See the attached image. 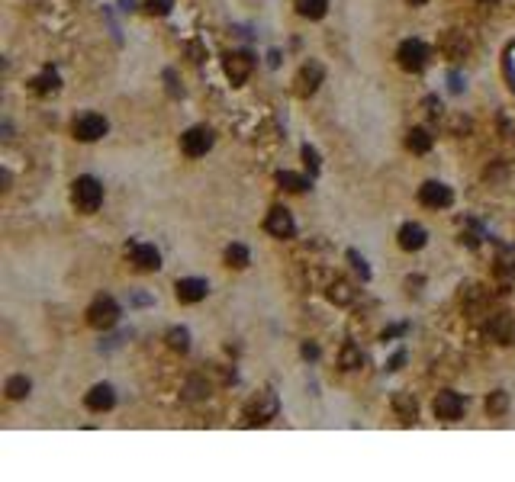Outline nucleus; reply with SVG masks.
I'll list each match as a JSON object with an SVG mask.
<instances>
[{
	"mask_svg": "<svg viewBox=\"0 0 515 482\" xmlns=\"http://www.w3.org/2000/svg\"><path fill=\"white\" fill-rule=\"evenodd\" d=\"M425 113H429V116H438V113H441V103L435 100V97H429V100H425Z\"/></svg>",
	"mask_w": 515,
	"mask_h": 482,
	"instance_id": "obj_32",
	"label": "nucleus"
},
{
	"mask_svg": "<svg viewBox=\"0 0 515 482\" xmlns=\"http://www.w3.org/2000/svg\"><path fill=\"white\" fill-rule=\"evenodd\" d=\"M106 129H110V122L103 119V116H97V113H84V116L75 119V139L77 142H97L106 135Z\"/></svg>",
	"mask_w": 515,
	"mask_h": 482,
	"instance_id": "obj_6",
	"label": "nucleus"
},
{
	"mask_svg": "<svg viewBox=\"0 0 515 482\" xmlns=\"http://www.w3.org/2000/svg\"><path fill=\"white\" fill-rule=\"evenodd\" d=\"M264 229L274 235V238H293L297 235V222H293V215L283 209V206H274L268 219H264Z\"/></svg>",
	"mask_w": 515,
	"mask_h": 482,
	"instance_id": "obj_9",
	"label": "nucleus"
},
{
	"mask_svg": "<svg viewBox=\"0 0 515 482\" xmlns=\"http://www.w3.org/2000/svg\"><path fill=\"white\" fill-rule=\"evenodd\" d=\"M496 334L506 344H515V325H512V318H499V322H496Z\"/></svg>",
	"mask_w": 515,
	"mask_h": 482,
	"instance_id": "obj_28",
	"label": "nucleus"
},
{
	"mask_svg": "<svg viewBox=\"0 0 515 482\" xmlns=\"http://www.w3.org/2000/svg\"><path fill=\"white\" fill-rule=\"evenodd\" d=\"M113 402H116V396H113V389L103 383V386H94V389L84 396V405L91 408V412H110Z\"/></svg>",
	"mask_w": 515,
	"mask_h": 482,
	"instance_id": "obj_16",
	"label": "nucleus"
},
{
	"mask_svg": "<svg viewBox=\"0 0 515 482\" xmlns=\"http://www.w3.org/2000/svg\"><path fill=\"white\" fill-rule=\"evenodd\" d=\"M348 258H351V264H355V270L357 273H361V277H371V270H367V264H364V258H361V254H357V251H348Z\"/></svg>",
	"mask_w": 515,
	"mask_h": 482,
	"instance_id": "obj_31",
	"label": "nucleus"
},
{
	"mask_svg": "<svg viewBox=\"0 0 515 482\" xmlns=\"http://www.w3.org/2000/svg\"><path fill=\"white\" fill-rule=\"evenodd\" d=\"M225 264H229V267H248V248H245V244H229V248H225Z\"/></svg>",
	"mask_w": 515,
	"mask_h": 482,
	"instance_id": "obj_25",
	"label": "nucleus"
},
{
	"mask_svg": "<svg viewBox=\"0 0 515 482\" xmlns=\"http://www.w3.org/2000/svg\"><path fill=\"white\" fill-rule=\"evenodd\" d=\"M328 299L338 302V306H348V302H355V289H351V283H345V280H335V283L328 287Z\"/></svg>",
	"mask_w": 515,
	"mask_h": 482,
	"instance_id": "obj_21",
	"label": "nucleus"
},
{
	"mask_svg": "<svg viewBox=\"0 0 515 482\" xmlns=\"http://www.w3.org/2000/svg\"><path fill=\"white\" fill-rule=\"evenodd\" d=\"M322 75H326V71H322V65H319V61H306V65L300 68V75L293 77V93H297V97H303V100H306V97H312V93L319 90V84H322Z\"/></svg>",
	"mask_w": 515,
	"mask_h": 482,
	"instance_id": "obj_5",
	"label": "nucleus"
},
{
	"mask_svg": "<svg viewBox=\"0 0 515 482\" xmlns=\"http://www.w3.org/2000/svg\"><path fill=\"white\" fill-rule=\"evenodd\" d=\"M396 61L403 71H422L429 65V46L419 42V39H406L403 46L396 48Z\"/></svg>",
	"mask_w": 515,
	"mask_h": 482,
	"instance_id": "obj_4",
	"label": "nucleus"
},
{
	"mask_svg": "<svg viewBox=\"0 0 515 482\" xmlns=\"http://www.w3.org/2000/svg\"><path fill=\"white\" fill-rule=\"evenodd\" d=\"M328 10V0H297V13L306 19H322Z\"/></svg>",
	"mask_w": 515,
	"mask_h": 482,
	"instance_id": "obj_19",
	"label": "nucleus"
},
{
	"mask_svg": "<svg viewBox=\"0 0 515 482\" xmlns=\"http://www.w3.org/2000/svg\"><path fill=\"white\" fill-rule=\"evenodd\" d=\"M361 363H364V354L357 351V344H345L341 347V367L345 370H357Z\"/></svg>",
	"mask_w": 515,
	"mask_h": 482,
	"instance_id": "obj_26",
	"label": "nucleus"
},
{
	"mask_svg": "<svg viewBox=\"0 0 515 482\" xmlns=\"http://www.w3.org/2000/svg\"><path fill=\"white\" fill-rule=\"evenodd\" d=\"M303 357H319V347L316 344H303Z\"/></svg>",
	"mask_w": 515,
	"mask_h": 482,
	"instance_id": "obj_33",
	"label": "nucleus"
},
{
	"mask_svg": "<svg viewBox=\"0 0 515 482\" xmlns=\"http://www.w3.org/2000/svg\"><path fill=\"white\" fill-rule=\"evenodd\" d=\"M71 200H75V206L81 209V213H97L100 203H103L100 180H94V177H77L75 190H71Z\"/></svg>",
	"mask_w": 515,
	"mask_h": 482,
	"instance_id": "obj_1",
	"label": "nucleus"
},
{
	"mask_svg": "<svg viewBox=\"0 0 515 482\" xmlns=\"http://www.w3.org/2000/svg\"><path fill=\"white\" fill-rule=\"evenodd\" d=\"M129 258L139 270H158L161 267V254L155 244H142V241H132L129 244Z\"/></svg>",
	"mask_w": 515,
	"mask_h": 482,
	"instance_id": "obj_12",
	"label": "nucleus"
},
{
	"mask_svg": "<svg viewBox=\"0 0 515 482\" xmlns=\"http://www.w3.org/2000/svg\"><path fill=\"white\" fill-rule=\"evenodd\" d=\"M252 68H254V58L248 55V52H232V55L225 58V75H229V81H232V84L248 81Z\"/></svg>",
	"mask_w": 515,
	"mask_h": 482,
	"instance_id": "obj_11",
	"label": "nucleus"
},
{
	"mask_svg": "<svg viewBox=\"0 0 515 482\" xmlns=\"http://www.w3.org/2000/svg\"><path fill=\"white\" fill-rule=\"evenodd\" d=\"M431 132L429 129H409V135H406V145H409V151H415V155H425V151H431Z\"/></svg>",
	"mask_w": 515,
	"mask_h": 482,
	"instance_id": "obj_18",
	"label": "nucleus"
},
{
	"mask_svg": "<svg viewBox=\"0 0 515 482\" xmlns=\"http://www.w3.org/2000/svg\"><path fill=\"white\" fill-rule=\"evenodd\" d=\"M419 200L422 206H429V209H448L454 203V193H451V186L438 184V180H429V184L419 186Z\"/></svg>",
	"mask_w": 515,
	"mask_h": 482,
	"instance_id": "obj_7",
	"label": "nucleus"
},
{
	"mask_svg": "<svg viewBox=\"0 0 515 482\" xmlns=\"http://www.w3.org/2000/svg\"><path fill=\"white\" fill-rule=\"evenodd\" d=\"M58 87H62V81H58L55 71H42V75L32 81V90H36L39 97H48V93H55Z\"/></svg>",
	"mask_w": 515,
	"mask_h": 482,
	"instance_id": "obj_20",
	"label": "nucleus"
},
{
	"mask_svg": "<svg viewBox=\"0 0 515 482\" xmlns=\"http://www.w3.org/2000/svg\"><path fill=\"white\" fill-rule=\"evenodd\" d=\"M425 241H429V232L419 222H406L400 229V248L403 251H419V248H425Z\"/></svg>",
	"mask_w": 515,
	"mask_h": 482,
	"instance_id": "obj_15",
	"label": "nucleus"
},
{
	"mask_svg": "<svg viewBox=\"0 0 515 482\" xmlns=\"http://www.w3.org/2000/svg\"><path fill=\"white\" fill-rule=\"evenodd\" d=\"M460 87H464V84H460V75H451V90L460 93Z\"/></svg>",
	"mask_w": 515,
	"mask_h": 482,
	"instance_id": "obj_34",
	"label": "nucleus"
},
{
	"mask_svg": "<svg viewBox=\"0 0 515 482\" xmlns=\"http://www.w3.org/2000/svg\"><path fill=\"white\" fill-rule=\"evenodd\" d=\"M393 412L400 415V421H406V425H412V421L419 418V405H415V399L406 396V392H396L393 396Z\"/></svg>",
	"mask_w": 515,
	"mask_h": 482,
	"instance_id": "obj_17",
	"label": "nucleus"
},
{
	"mask_svg": "<svg viewBox=\"0 0 515 482\" xmlns=\"http://www.w3.org/2000/svg\"><path fill=\"white\" fill-rule=\"evenodd\" d=\"M168 344L174 347V351L184 354L190 347V331H187V328H171V331H168Z\"/></svg>",
	"mask_w": 515,
	"mask_h": 482,
	"instance_id": "obj_27",
	"label": "nucleus"
},
{
	"mask_svg": "<svg viewBox=\"0 0 515 482\" xmlns=\"http://www.w3.org/2000/svg\"><path fill=\"white\" fill-rule=\"evenodd\" d=\"M487 412H489V418H503V415H506V412H509V392H503V389L489 392Z\"/></svg>",
	"mask_w": 515,
	"mask_h": 482,
	"instance_id": "obj_22",
	"label": "nucleus"
},
{
	"mask_svg": "<svg viewBox=\"0 0 515 482\" xmlns=\"http://www.w3.org/2000/svg\"><path fill=\"white\" fill-rule=\"evenodd\" d=\"M412 7H422V3H429V0H409Z\"/></svg>",
	"mask_w": 515,
	"mask_h": 482,
	"instance_id": "obj_35",
	"label": "nucleus"
},
{
	"mask_svg": "<svg viewBox=\"0 0 515 482\" xmlns=\"http://www.w3.org/2000/svg\"><path fill=\"white\" fill-rule=\"evenodd\" d=\"M174 293H178L180 302H200V299H206V293H209V287H206V280H197V277H190V280H178V287H174Z\"/></svg>",
	"mask_w": 515,
	"mask_h": 482,
	"instance_id": "obj_14",
	"label": "nucleus"
},
{
	"mask_svg": "<svg viewBox=\"0 0 515 482\" xmlns=\"http://www.w3.org/2000/svg\"><path fill=\"white\" fill-rule=\"evenodd\" d=\"M29 389H32V383L26 376H10L7 380V399H26Z\"/></svg>",
	"mask_w": 515,
	"mask_h": 482,
	"instance_id": "obj_24",
	"label": "nucleus"
},
{
	"mask_svg": "<svg viewBox=\"0 0 515 482\" xmlns=\"http://www.w3.org/2000/svg\"><path fill=\"white\" fill-rule=\"evenodd\" d=\"M180 148H184V155L187 158H200V155H206V151L213 148V132L209 129H187L184 135H180Z\"/></svg>",
	"mask_w": 515,
	"mask_h": 482,
	"instance_id": "obj_8",
	"label": "nucleus"
},
{
	"mask_svg": "<svg viewBox=\"0 0 515 482\" xmlns=\"http://www.w3.org/2000/svg\"><path fill=\"white\" fill-rule=\"evenodd\" d=\"M277 415V396L271 389L258 392L248 405H245V425H264V421H271Z\"/></svg>",
	"mask_w": 515,
	"mask_h": 482,
	"instance_id": "obj_3",
	"label": "nucleus"
},
{
	"mask_svg": "<svg viewBox=\"0 0 515 482\" xmlns=\"http://www.w3.org/2000/svg\"><path fill=\"white\" fill-rule=\"evenodd\" d=\"M438 48H441V55H444V58L458 61V58L467 55L470 42H467V36H464V32H458V29H448V32L438 39Z\"/></svg>",
	"mask_w": 515,
	"mask_h": 482,
	"instance_id": "obj_13",
	"label": "nucleus"
},
{
	"mask_svg": "<svg viewBox=\"0 0 515 482\" xmlns=\"http://www.w3.org/2000/svg\"><path fill=\"white\" fill-rule=\"evenodd\" d=\"M435 418H441V421H458L460 415H464V399H460L458 392H438V399H435Z\"/></svg>",
	"mask_w": 515,
	"mask_h": 482,
	"instance_id": "obj_10",
	"label": "nucleus"
},
{
	"mask_svg": "<svg viewBox=\"0 0 515 482\" xmlns=\"http://www.w3.org/2000/svg\"><path fill=\"white\" fill-rule=\"evenodd\" d=\"M303 161H306V167L312 171V174H319V151H316V148L303 145Z\"/></svg>",
	"mask_w": 515,
	"mask_h": 482,
	"instance_id": "obj_30",
	"label": "nucleus"
},
{
	"mask_svg": "<svg viewBox=\"0 0 515 482\" xmlns=\"http://www.w3.org/2000/svg\"><path fill=\"white\" fill-rule=\"evenodd\" d=\"M277 184H281L283 190H290V193H303L309 186V180H303V177L293 174V171H281V174H277Z\"/></svg>",
	"mask_w": 515,
	"mask_h": 482,
	"instance_id": "obj_23",
	"label": "nucleus"
},
{
	"mask_svg": "<svg viewBox=\"0 0 515 482\" xmlns=\"http://www.w3.org/2000/svg\"><path fill=\"white\" fill-rule=\"evenodd\" d=\"M145 7H149V13H155V17H168L171 13V0H145Z\"/></svg>",
	"mask_w": 515,
	"mask_h": 482,
	"instance_id": "obj_29",
	"label": "nucleus"
},
{
	"mask_svg": "<svg viewBox=\"0 0 515 482\" xmlns=\"http://www.w3.org/2000/svg\"><path fill=\"white\" fill-rule=\"evenodd\" d=\"M116 318H120V306H116V299L110 296H100L91 302V309H87V325L91 328H97V331H106V328H113L116 325Z\"/></svg>",
	"mask_w": 515,
	"mask_h": 482,
	"instance_id": "obj_2",
	"label": "nucleus"
}]
</instances>
